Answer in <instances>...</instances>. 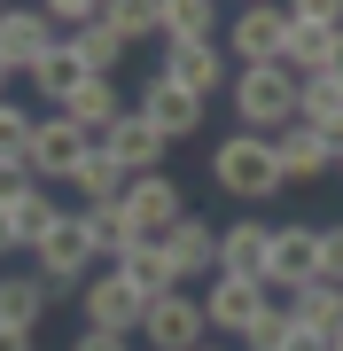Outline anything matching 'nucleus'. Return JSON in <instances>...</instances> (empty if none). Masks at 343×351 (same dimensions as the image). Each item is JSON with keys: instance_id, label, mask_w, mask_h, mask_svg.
Listing matches in <instances>:
<instances>
[{"instance_id": "35", "label": "nucleus", "mask_w": 343, "mask_h": 351, "mask_svg": "<svg viewBox=\"0 0 343 351\" xmlns=\"http://www.w3.org/2000/svg\"><path fill=\"white\" fill-rule=\"evenodd\" d=\"M31 188H39V180L24 172V164H0V211H16V203H24Z\"/></svg>"}, {"instance_id": "37", "label": "nucleus", "mask_w": 343, "mask_h": 351, "mask_svg": "<svg viewBox=\"0 0 343 351\" xmlns=\"http://www.w3.org/2000/svg\"><path fill=\"white\" fill-rule=\"evenodd\" d=\"M281 351H335V336H320V328H289V343Z\"/></svg>"}, {"instance_id": "11", "label": "nucleus", "mask_w": 343, "mask_h": 351, "mask_svg": "<svg viewBox=\"0 0 343 351\" xmlns=\"http://www.w3.org/2000/svg\"><path fill=\"white\" fill-rule=\"evenodd\" d=\"M320 281V226H281L273 219V258H266V297Z\"/></svg>"}, {"instance_id": "41", "label": "nucleus", "mask_w": 343, "mask_h": 351, "mask_svg": "<svg viewBox=\"0 0 343 351\" xmlns=\"http://www.w3.org/2000/svg\"><path fill=\"white\" fill-rule=\"evenodd\" d=\"M8 78H16V71H8V63H0V101H8Z\"/></svg>"}, {"instance_id": "39", "label": "nucleus", "mask_w": 343, "mask_h": 351, "mask_svg": "<svg viewBox=\"0 0 343 351\" xmlns=\"http://www.w3.org/2000/svg\"><path fill=\"white\" fill-rule=\"evenodd\" d=\"M16 250H24V242H16V219L0 211V258H16Z\"/></svg>"}, {"instance_id": "40", "label": "nucleus", "mask_w": 343, "mask_h": 351, "mask_svg": "<svg viewBox=\"0 0 343 351\" xmlns=\"http://www.w3.org/2000/svg\"><path fill=\"white\" fill-rule=\"evenodd\" d=\"M328 78H335V86H343V32L328 39Z\"/></svg>"}, {"instance_id": "3", "label": "nucleus", "mask_w": 343, "mask_h": 351, "mask_svg": "<svg viewBox=\"0 0 343 351\" xmlns=\"http://www.w3.org/2000/svg\"><path fill=\"white\" fill-rule=\"evenodd\" d=\"M86 156H94V133H86V125H71L63 110H47V117H39V125H31L24 172L39 180V188H55V180H63V188H71V172H78V164H86Z\"/></svg>"}, {"instance_id": "2", "label": "nucleus", "mask_w": 343, "mask_h": 351, "mask_svg": "<svg viewBox=\"0 0 343 351\" xmlns=\"http://www.w3.org/2000/svg\"><path fill=\"white\" fill-rule=\"evenodd\" d=\"M234 125L242 133H281V125H296V71L289 63H250V71H234Z\"/></svg>"}, {"instance_id": "17", "label": "nucleus", "mask_w": 343, "mask_h": 351, "mask_svg": "<svg viewBox=\"0 0 343 351\" xmlns=\"http://www.w3.org/2000/svg\"><path fill=\"white\" fill-rule=\"evenodd\" d=\"M273 164H281V180H289V188H312L320 172H335L328 141L305 133V125H281V133H273Z\"/></svg>"}, {"instance_id": "34", "label": "nucleus", "mask_w": 343, "mask_h": 351, "mask_svg": "<svg viewBox=\"0 0 343 351\" xmlns=\"http://www.w3.org/2000/svg\"><path fill=\"white\" fill-rule=\"evenodd\" d=\"M320 281H343V219L320 226Z\"/></svg>"}, {"instance_id": "5", "label": "nucleus", "mask_w": 343, "mask_h": 351, "mask_svg": "<svg viewBox=\"0 0 343 351\" xmlns=\"http://www.w3.org/2000/svg\"><path fill=\"white\" fill-rule=\"evenodd\" d=\"M94 265H102V258H94V242H86V226H78V211H63L47 234L31 242V274L47 281V289H78Z\"/></svg>"}, {"instance_id": "6", "label": "nucleus", "mask_w": 343, "mask_h": 351, "mask_svg": "<svg viewBox=\"0 0 343 351\" xmlns=\"http://www.w3.org/2000/svg\"><path fill=\"white\" fill-rule=\"evenodd\" d=\"M218 47H234V71L281 63V55H289V8H281V0H250V8H234V32H218Z\"/></svg>"}, {"instance_id": "16", "label": "nucleus", "mask_w": 343, "mask_h": 351, "mask_svg": "<svg viewBox=\"0 0 343 351\" xmlns=\"http://www.w3.org/2000/svg\"><path fill=\"white\" fill-rule=\"evenodd\" d=\"M102 149H110L117 164H125V172H164V149H172V141L156 133L140 110H125V117H117V125L102 133Z\"/></svg>"}, {"instance_id": "15", "label": "nucleus", "mask_w": 343, "mask_h": 351, "mask_svg": "<svg viewBox=\"0 0 343 351\" xmlns=\"http://www.w3.org/2000/svg\"><path fill=\"white\" fill-rule=\"evenodd\" d=\"M55 39H63V32H55L39 8H0V63H8L16 78H24V71L39 63V55L55 47Z\"/></svg>"}, {"instance_id": "29", "label": "nucleus", "mask_w": 343, "mask_h": 351, "mask_svg": "<svg viewBox=\"0 0 343 351\" xmlns=\"http://www.w3.org/2000/svg\"><path fill=\"white\" fill-rule=\"evenodd\" d=\"M289 328H296V320H289V304L273 297L266 313H257V320H250V328L234 336V351H281V343H289Z\"/></svg>"}, {"instance_id": "32", "label": "nucleus", "mask_w": 343, "mask_h": 351, "mask_svg": "<svg viewBox=\"0 0 343 351\" xmlns=\"http://www.w3.org/2000/svg\"><path fill=\"white\" fill-rule=\"evenodd\" d=\"M39 16H47L55 32H78V24H94V16H102V0H39Z\"/></svg>"}, {"instance_id": "45", "label": "nucleus", "mask_w": 343, "mask_h": 351, "mask_svg": "<svg viewBox=\"0 0 343 351\" xmlns=\"http://www.w3.org/2000/svg\"><path fill=\"white\" fill-rule=\"evenodd\" d=\"M242 8H250V0H242Z\"/></svg>"}, {"instance_id": "22", "label": "nucleus", "mask_w": 343, "mask_h": 351, "mask_svg": "<svg viewBox=\"0 0 343 351\" xmlns=\"http://www.w3.org/2000/svg\"><path fill=\"white\" fill-rule=\"evenodd\" d=\"M78 226H86L94 258H110V265H117V258H125L133 242H140V234H133V219L117 211V203H78Z\"/></svg>"}, {"instance_id": "9", "label": "nucleus", "mask_w": 343, "mask_h": 351, "mask_svg": "<svg viewBox=\"0 0 343 351\" xmlns=\"http://www.w3.org/2000/svg\"><path fill=\"white\" fill-rule=\"evenodd\" d=\"M117 211L133 219V234H140V242H156L179 211H188V195H179V180H172V172H133V180H125V195H117Z\"/></svg>"}, {"instance_id": "28", "label": "nucleus", "mask_w": 343, "mask_h": 351, "mask_svg": "<svg viewBox=\"0 0 343 351\" xmlns=\"http://www.w3.org/2000/svg\"><path fill=\"white\" fill-rule=\"evenodd\" d=\"M328 39L335 32H320V24H289V55H281V63H289L296 78H320L328 71Z\"/></svg>"}, {"instance_id": "13", "label": "nucleus", "mask_w": 343, "mask_h": 351, "mask_svg": "<svg viewBox=\"0 0 343 351\" xmlns=\"http://www.w3.org/2000/svg\"><path fill=\"white\" fill-rule=\"evenodd\" d=\"M133 110L149 117V125L164 133V141H188L195 125H203V110H211V101H195V94H179V86H172L164 71H149V86L133 94Z\"/></svg>"}, {"instance_id": "30", "label": "nucleus", "mask_w": 343, "mask_h": 351, "mask_svg": "<svg viewBox=\"0 0 343 351\" xmlns=\"http://www.w3.org/2000/svg\"><path fill=\"white\" fill-rule=\"evenodd\" d=\"M8 219H16V242H24V250H31V242H39V234H47V226H55V219H63V203H55L47 188H31V195H24V203H16V211H8Z\"/></svg>"}, {"instance_id": "21", "label": "nucleus", "mask_w": 343, "mask_h": 351, "mask_svg": "<svg viewBox=\"0 0 343 351\" xmlns=\"http://www.w3.org/2000/svg\"><path fill=\"white\" fill-rule=\"evenodd\" d=\"M125 110H133V101H117V86H110V78H86V86L63 101V117H71V125H86L94 141H102V133H110Z\"/></svg>"}, {"instance_id": "46", "label": "nucleus", "mask_w": 343, "mask_h": 351, "mask_svg": "<svg viewBox=\"0 0 343 351\" xmlns=\"http://www.w3.org/2000/svg\"><path fill=\"white\" fill-rule=\"evenodd\" d=\"M0 8H8V0H0Z\"/></svg>"}, {"instance_id": "27", "label": "nucleus", "mask_w": 343, "mask_h": 351, "mask_svg": "<svg viewBox=\"0 0 343 351\" xmlns=\"http://www.w3.org/2000/svg\"><path fill=\"white\" fill-rule=\"evenodd\" d=\"M227 8L218 0H164V39H218Z\"/></svg>"}, {"instance_id": "26", "label": "nucleus", "mask_w": 343, "mask_h": 351, "mask_svg": "<svg viewBox=\"0 0 343 351\" xmlns=\"http://www.w3.org/2000/svg\"><path fill=\"white\" fill-rule=\"evenodd\" d=\"M71 47H78V63H86V78H110L117 63H125V39H117L102 16H94V24H78V32H63Z\"/></svg>"}, {"instance_id": "44", "label": "nucleus", "mask_w": 343, "mask_h": 351, "mask_svg": "<svg viewBox=\"0 0 343 351\" xmlns=\"http://www.w3.org/2000/svg\"><path fill=\"white\" fill-rule=\"evenodd\" d=\"M335 351H343V336H335Z\"/></svg>"}, {"instance_id": "42", "label": "nucleus", "mask_w": 343, "mask_h": 351, "mask_svg": "<svg viewBox=\"0 0 343 351\" xmlns=\"http://www.w3.org/2000/svg\"><path fill=\"white\" fill-rule=\"evenodd\" d=\"M195 351H234V343H211V336H203V343H195Z\"/></svg>"}, {"instance_id": "25", "label": "nucleus", "mask_w": 343, "mask_h": 351, "mask_svg": "<svg viewBox=\"0 0 343 351\" xmlns=\"http://www.w3.org/2000/svg\"><path fill=\"white\" fill-rule=\"evenodd\" d=\"M102 24L125 39H164V0H102Z\"/></svg>"}, {"instance_id": "31", "label": "nucleus", "mask_w": 343, "mask_h": 351, "mask_svg": "<svg viewBox=\"0 0 343 351\" xmlns=\"http://www.w3.org/2000/svg\"><path fill=\"white\" fill-rule=\"evenodd\" d=\"M31 125H39V117L24 110V101H0V164H24V149H31Z\"/></svg>"}, {"instance_id": "24", "label": "nucleus", "mask_w": 343, "mask_h": 351, "mask_svg": "<svg viewBox=\"0 0 343 351\" xmlns=\"http://www.w3.org/2000/svg\"><path fill=\"white\" fill-rule=\"evenodd\" d=\"M117 274H125L140 297H172L179 289V274H172V258H164V242H133L125 258H117Z\"/></svg>"}, {"instance_id": "4", "label": "nucleus", "mask_w": 343, "mask_h": 351, "mask_svg": "<svg viewBox=\"0 0 343 351\" xmlns=\"http://www.w3.org/2000/svg\"><path fill=\"white\" fill-rule=\"evenodd\" d=\"M156 71H164L179 94H195V101H218V94L234 86V71H227V47H218V39H164Z\"/></svg>"}, {"instance_id": "10", "label": "nucleus", "mask_w": 343, "mask_h": 351, "mask_svg": "<svg viewBox=\"0 0 343 351\" xmlns=\"http://www.w3.org/2000/svg\"><path fill=\"white\" fill-rule=\"evenodd\" d=\"M266 304H273L266 281H250V274H211L203 281V320H211V336H227V343L266 313Z\"/></svg>"}, {"instance_id": "38", "label": "nucleus", "mask_w": 343, "mask_h": 351, "mask_svg": "<svg viewBox=\"0 0 343 351\" xmlns=\"http://www.w3.org/2000/svg\"><path fill=\"white\" fill-rule=\"evenodd\" d=\"M0 351H31V328H8V320H0Z\"/></svg>"}, {"instance_id": "14", "label": "nucleus", "mask_w": 343, "mask_h": 351, "mask_svg": "<svg viewBox=\"0 0 343 351\" xmlns=\"http://www.w3.org/2000/svg\"><path fill=\"white\" fill-rule=\"evenodd\" d=\"M266 258H273V219H266V211L218 226V274H250V281H266Z\"/></svg>"}, {"instance_id": "12", "label": "nucleus", "mask_w": 343, "mask_h": 351, "mask_svg": "<svg viewBox=\"0 0 343 351\" xmlns=\"http://www.w3.org/2000/svg\"><path fill=\"white\" fill-rule=\"evenodd\" d=\"M156 242H164V258H172L179 289H195V281H211V274H218V226H211V219L179 211V219H172Z\"/></svg>"}, {"instance_id": "43", "label": "nucleus", "mask_w": 343, "mask_h": 351, "mask_svg": "<svg viewBox=\"0 0 343 351\" xmlns=\"http://www.w3.org/2000/svg\"><path fill=\"white\" fill-rule=\"evenodd\" d=\"M335 172H343V156H335Z\"/></svg>"}, {"instance_id": "1", "label": "nucleus", "mask_w": 343, "mask_h": 351, "mask_svg": "<svg viewBox=\"0 0 343 351\" xmlns=\"http://www.w3.org/2000/svg\"><path fill=\"white\" fill-rule=\"evenodd\" d=\"M211 188L218 195H234V203H250V211H266V203L289 188V180H281V164H273V141L266 133H227L211 149Z\"/></svg>"}, {"instance_id": "20", "label": "nucleus", "mask_w": 343, "mask_h": 351, "mask_svg": "<svg viewBox=\"0 0 343 351\" xmlns=\"http://www.w3.org/2000/svg\"><path fill=\"white\" fill-rule=\"evenodd\" d=\"M55 297H63V289H47L39 274H0V320L8 328H39Z\"/></svg>"}, {"instance_id": "36", "label": "nucleus", "mask_w": 343, "mask_h": 351, "mask_svg": "<svg viewBox=\"0 0 343 351\" xmlns=\"http://www.w3.org/2000/svg\"><path fill=\"white\" fill-rule=\"evenodd\" d=\"M71 351H133V336H110V328H78Z\"/></svg>"}, {"instance_id": "7", "label": "nucleus", "mask_w": 343, "mask_h": 351, "mask_svg": "<svg viewBox=\"0 0 343 351\" xmlns=\"http://www.w3.org/2000/svg\"><path fill=\"white\" fill-rule=\"evenodd\" d=\"M211 336L203 320V297H188V289H172V297H149V313H140V351H195Z\"/></svg>"}, {"instance_id": "19", "label": "nucleus", "mask_w": 343, "mask_h": 351, "mask_svg": "<svg viewBox=\"0 0 343 351\" xmlns=\"http://www.w3.org/2000/svg\"><path fill=\"white\" fill-rule=\"evenodd\" d=\"M289 320L296 328H320V336H343V281H305V289H289Z\"/></svg>"}, {"instance_id": "18", "label": "nucleus", "mask_w": 343, "mask_h": 351, "mask_svg": "<svg viewBox=\"0 0 343 351\" xmlns=\"http://www.w3.org/2000/svg\"><path fill=\"white\" fill-rule=\"evenodd\" d=\"M24 78H31V94H39V101H55V110H63V101L86 86V63H78V47H71V39H55V47L39 55Z\"/></svg>"}, {"instance_id": "8", "label": "nucleus", "mask_w": 343, "mask_h": 351, "mask_svg": "<svg viewBox=\"0 0 343 351\" xmlns=\"http://www.w3.org/2000/svg\"><path fill=\"white\" fill-rule=\"evenodd\" d=\"M78 313H86V328H110V336H140V313H149V297L117 274H86L78 281Z\"/></svg>"}, {"instance_id": "33", "label": "nucleus", "mask_w": 343, "mask_h": 351, "mask_svg": "<svg viewBox=\"0 0 343 351\" xmlns=\"http://www.w3.org/2000/svg\"><path fill=\"white\" fill-rule=\"evenodd\" d=\"M289 24H320V32H343V0H281Z\"/></svg>"}, {"instance_id": "23", "label": "nucleus", "mask_w": 343, "mask_h": 351, "mask_svg": "<svg viewBox=\"0 0 343 351\" xmlns=\"http://www.w3.org/2000/svg\"><path fill=\"white\" fill-rule=\"evenodd\" d=\"M125 180H133V172L102 149V141H94V156L71 172V195H78V203H117V195H125Z\"/></svg>"}]
</instances>
